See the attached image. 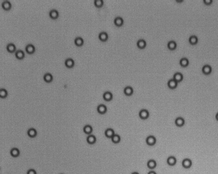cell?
I'll use <instances>...</instances> for the list:
<instances>
[{
    "label": "cell",
    "instance_id": "836d02e7",
    "mask_svg": "<svg viewBox=\"0 0 218 174\" xmlns=\"http://www.w3.org/2000/svg\"><path fill=\"white\" fill-rule=\"evenodd\" d=\"M8 95V91L5 88H1L0 89V96L2 98H5Z\"/></svg>",
    "mask_w": 218,
    "mask_h": 174
},
{
    "label": "cell",
    "instance_id": "ffe728a7",
    "mask_svg": "<svg viewBox=\"0 0 218 174\" xmlns=\"http://www.w3.org/2000/svg\"><path fill=\"white\" fill-rule=\"evenodd\" d=\"M1 6H2V7L4 9V10H10V8H11V7H12V4H11V3H10V1L5 0V1H3L2 2V3H1Z\"/></svg>",
    "mask_w": 218,
    "mask_h": 174
},
{
    "label": "cell",
    "instance_id": "e0dca14e",
    "mask_svg": "<svg viewBox=\"0 0 218 174\" xmlns=\"http://www.w3.org/2000/svg\"><path fill=\"white\" fill-rule=\"evenodd\" d=\"M87 142L89 144H94L96 142V137L93 135H89L87 137Z\"/></svg>",
    "mask_w": 218,
    "mask_h": 174
},
{
    "label": "cell",
    "instance_id": "d6a6232c",
    "mask_svg": "<svg viewBox=\"0 0 218 174\" xmlns=\"http://www.w3.org/2000/svg\"><path fill=\"white\" fill-rule=\"evenodd\" d=\"M94 5L98 7H102L104 5V1L103 0H95L94 1Z\"/></svg>",
    "mask_w": 218,
    "mask_h": 174
},
{
    "label": "cell",
    "instance_id": "74e56055",
    "mask_svg": "<svg viewBox=\"0 0 218 174\" xmlns=\"http://www.w3.org/2000/svg\"><path fill=\"white\" fill-rule=\"evenodd\" d=\"M216 120H218V113H217V114H216Z\"/></svg>",
    "mask_w": 218,
    "mask_h": 174
},
{
    "label": "cell",
    "instance_id": "7c38bea8",
    "mask_svg": "<svg viewBox=\"0 0 218 174\" xmlns=\"http://www.w3.org/2000/svg\"><path fill=\"white\" fill-rule=\"evenodd\" d=\"M177 163V159L173 156H170L167 159V164L169 166H175Z\"/></svg>",
    "mask_w": 218,
    "mask_h": 174
},
{
    "label": "cell",
    "instance_id": "d6986e66",
    "mask_svg": "<svg viewBox=\"0 0 218 174\" xmlns=\"http://www.w3.org/2000/svg\"><path fill=\"white\" fill-rule=\"evenodd\" d=\"M114 23L116 26L117 27H121L122 26L123 24V18L121 16H117V17L114 19Z\"/></svg>",
    "mask_w": 218,
    "mask_h": 174
},
{
    "label": "cell",
    "instance_id": "9a60e30c",
    "mask_svg": "<svg viewBox=\"0 0 218 174\" xmlns=\"http://www.w3.org/2000/svg\"><path fill=\"white\" fill-rule=\"evenodd\" d=\"M98 37L99 39L102 41V42H106V40H108V33L105 31H102L99 33V35H98Z\"/></svg>",
    "mask_w": 218,
    "mask_h": 174
},
{
    "label": "cell",
    "instance_id": "2e32d148",
    "mask_svg": "<svg viewBox=\"0 0 218 174\" xmlns=\"http://www.w3.org/2000/svg\"><path fill=\"white\" fill-rule=\"evenodd\" d=\"M177 46V43H176L175 41H174V40H171V41H169V42H168V44H167V47L168 48L169 50H175Z\"/></svg>",
    "mask_w": 218,
    "mask_h": 174
},
{
    "label": "cell",
    "instance_id": "60d3db41",
    "mask_svg": "<svg viewBox=\"0 0 218 174\" xmlns=\"http://www.w3.org/2000/svg\"></svg>",
    "mask_w": 218,
    "mask_h": 174
},
{
    "label": "cell",
    "instance_id": "83f0119b",
    "mask_svg": "<svg viewBox=\"0 0 218 174\" xmlns=\"http://www.w3.org/2000/svg\"><path fill=\"white\" fill-rule=\"evenodd\" d=\"M43 78H44V80H45L46 82H50L53 80V77L50 73H46L44 75Z\"/></svg>",
    "mask_w": 218,
    "mask_h": 174
},
{
    "label": "cell",
    "instance_id": "f546056e",
    "mask_svg": "<svg viewBox=\"0 0 218 174\" xmlns=\"http://www.w3.org/2000/svg\"><path fill=\"white\" fill-rule=\"evenodd\" d=\"M7 50L10 52H14L16 51V46L13 43H10L7 45L6 46Z\"/></svg>",
    "mask_w": 218,
    "mask_h": 174
},
{
    "label": "cell",
    "instance_id": "4dcf8cb0",
    "mask_svg": "<svg viewBox=\"0 0 218 174\" xmlns=\"http://www.w3.org/2000/svg\"><path fill=\"white\" fill-rule=\"evenodd\" d=\"M84 43V40L81 37H76L74 39V44L78 46H82Z\"/></svg>",
    "mask_w": 218,
    "mask_h": 174
},
{
    "label": "cell",
    "instance_id": "4fadbf2b",
    "mask_svg": "<svg viewBox=\"0 0 218 174\" xmlns=\"http://www.w3.org/2000/svg\"><path fill=\"white\" fill-rule=\"evenodd\" d=\"M25 50H26V52H27V53H29V54H32V53H33V52H35V46H34L33 44H28L25 46Z\"/></svg>",
    "mask_w": 218,
    "mask_h": 174
},
{
    "label": "cell",
    "instance_id": "ab89813d",
    "mask_svg": "<svg viewBox=\"0 0 218 174\" xmlns=\"http://www.w3.org/2000/svg\"><path fill=\"white\" fill-rule=\"evenodd\" d=\"M176 1H177V2H183V0H181V1H178V0H177Z\"/></svg>",
    "mask_w": 218,
    "mask_h": 174
},
{
    "label": "cell",
    "instance_id": "ba28073f",
    "mask_svg": "<svg viewBox=\"0 0 218 174\" xmlns=\"http://www.w3.org/2000/svg\"><path fill=\"white\" fill-rule=\"evenodd\" d=\"M115 134V131L112 129V128H108L105 130V132H104V135L106 137L108 138H112L114 135Z\"/></svg>",
    "mask_w": 218,
    "mask_h": 174
},
{
    "label": "cell",
    "instance_id": "7a4b0ae2",
    "mask_svg": "<svg viewBox=\"0 0 218 174\" xmlns=\"http://www.w3.org/2000/svg\"><path fill=\"white\" fill-rule=\"evenodd\" d=\"M146 143L148 146H153L156 144V138L153 135H149L146 138Z\"/></svg>",
    "mask_w": 218,
    "mask_h": 174
},
{
    "label": "cell",
    "instance_id": "5bb4252c",
    "mask_svg": "<svg viewBox=\"0 0 218 174\" xmlns=\"http://www.w3.org/2000/svg\"><path fill=\"white\" fill-rule=\"evenodd\" d=\"M147 167L150 169H154L157 166V163L154 159L149 160L147 163Z\"/></svg>",
    "mask_w": 218,
    "mask_h": 174
},
{
    "label": "cell",
    "instance_id": "ac0fdd59",
    "mask_svg": "<svg viewBox=\"0 0 218 174\" xmlns=\"http://www.w3.org/2000/svg\"><path fill=\"white\" fill-rule=\"evenodd\" d=\"M136 44H137V46H138L139 48H140V49H143V48H145L146 47V46H147V42H146V41L144 40V39H139V40L137 41Z\"/></svg>",
    "mask_w": 218,
    "mask_h": 174
},
{
    "label": "cell",
    "instance_id": "6da1fadb",
    "mask_svg": "<svg viewBox=\"0 0 218 174\" xmlns=\"http://www.w3.org/2000/svg\"><path fill=\"white\" fill-rule=\"evenodd\" d=\"M138 114H139V117H140L141 119L146 120L147 119L149 116V112L147 109H142L140 110Z\"/></svg>",
    "mask_w": 218,
    "mask_h": 174
},
{
    "label": "cell",
    "instance_id": "5b68a950",
    "mask_svg": "<svg viewBox=\"0 0 218 174\" xmlns=\"http://www.w3.org/2000/svg\"><path fill=\"white\" fill-rule=\"evenodd\" d=\"M97 111L100 114H104L106 112H107V107L104 104L98 105V106L97 107Z\"/></svg>",
    "mask_w": 218,
    "mask_h": 174
},
{
    "label": "cell",
    "instance_id": "1f68e13d",
    "mask_svg": "<svg viewBox=\"0 0 218 174\" xmlns=\"http://www.w3.org/2000/svg\"><path fill=\"white\" fill-rule=\"evenodd\" d=\"M112 142L114 144H119L121 141V137L117 134H115L113 136V137L111 138Z\"/></svg>",
    "mask_w": 218,
    "mask_h": 174
},
{
    "label": "cell",
    "instance_id": "484cf974",
    "mask_svg": "<svg viewBox=\"0 0 218 174\" xmlns=\"http://www.w3.org/2000/svg\"><path fill=\"white\" fill-rule=\"evenodd\" d=\"M198 42V37L195 35H191L190 37H189V42L192 45L196 44Z\"/></svg>",
    "mask_w": 218,
    "mask_h": 174
},
{
    "label": "cell",
    "instance_id": "f35d334b",
    "mask_svg": "<svg viewBox=\"0 0 218 174\" xmlns=\"http://www.w3.org/2000/svg\"><path fill=\"white\" fill-rule=\"evenodd\" d=\"M132 174H139V173H138V172H133V173H132Z\"/></svg>",
    "mask_w": 218,
    "mask_h": 174
},
{
    "label": "cell",
    "instance_id": "cb8c5ba5",
    "mask_svg": "<svg viewBox=\"0 0 218 174\" xmlns=\"http://www.w3.org/2000/svg\"><path fill=\"white\" fill-rule=\"evenodd\" d=\"M189 60H188V58L186 57H183L181 58L179 61V64H180L181 66H182L183 67H186L187 66H188L189 65Z\"/></svg>",
    "mask_w": 218,
    "mask_h": 174
},
{
    "label": "cell",
    "instance_id": "603a6c76",
    "mask_svg": "<svg viewBox=\"0 0 218 174\" xmlns=\"http://www.w3.org/2000/svg\"><path fill=\"white\" fill-rule=\"evenodd\" d=\"M83 131L85 134L89 135L91 134V133L93 131V128L89 124H87V125H85V127H83Z\"/></svg>",
    "mask_w": 218,
    "mask_h": 174
},
{
    "label": "cell",
    "instance_id": "7402d4cb",
    "mask_svg": "<svg viewBox=\"0 0 218 174\" xmlns=\"http://www.w3.org/2000/svg\"><path fill=\"white\" fill-rule=\"evenodd\" d=\"M65 65L68 68H71L74 65V61L72 58H68L65 61Z\"/></svg>",
    "mask_w": 218,
    "mask_h": 174
},
{
    "label": "cell",
    "instance_id": "3957f363",
    "mask_svg": "<svg viewBox=\"0 0 218 174\" xmlns=\"http://www.w3.org/2000/svg\"><path fill=\"white\" fill-rule=\"evenodd\" d=\"M177 85H178V82H177L175 80H174L173 78L170 79L167 82V85H168V88H171V89H175L177 87Z\"/></svg>",
    "mask_w": 218,
    "mask_h": 174
},
{
    "label": "cell",
    "instance_id": "4316f807",
    "mask_svg": "<svg viewBox=\"0 0 218 174\" xmlns=\"http://www.w3.org/2000/svg\"><path fill=\"white\" fill-rule=\"evenodd\" d=\"M10 154L13 157H18L20 155V151L16 148H13L10 150Z\"/></svg>",
    "mask_w": 218,
    "mask_h": 174
},
{
    "label": "cell",
    "instance_id": "30bf717a",
    "mask_svg": "<svg viewBox=\"0 0 218 174\" xmlns=\"http://www.w3.org/2000/svg\"><path fill=\"white\" fill-rule=\"evenodd\" d=\"M123 92L127 96H131L133 94V92H134V89H133L132 87H130V86H127V87H125L124 88Z\"/></svg>",
    "mask_w": 218,
    "mask_h": 174
},
{
    "label": "cell",
    "instance_id": "d590c367",
    "mask_svg": "<svg viewBox=\"0 0 218 174\" xmlns=\"http://www.w3.org/2000/svg\"><path fill=\"white\" fill-rule=\"evenodd\" d=\"M203 3L206 5H211L213 3V0H203Z\"/></svg>",
    "mask_w": 218,
    "mask_h": 174
},
{
    "label": "cell",
    "instance_id": "8d00e7d4",
    "mask_svg": "<svg viewBox=\"0 0 218 174\" xmlns=\"http://www.w3.org/2000/svg\"><path fill=\"white\" fill-rule=\"evenodd\" d=\"M148 174H156V172H154V171H150V172L148 173Z\"/></svg>",
    "mask_w": 218,
    "mask_h": 174
},
{
    "label": "cell",
    "instance_id": "277c9868",
    "mask_svg": "<svg viewBox=\"0 0 218 174\" xmlns=\"http://www.w3.org/2000/svg\"><path fill=\"white\" fill-rule=\"evenodd\" d=\"M192 165V161L190 159H185L182 161V166L185 169H190Z\"/></svg>",
    "mask_w": 218,
    "mask_h": 174
},
{
    "label": "cell",
    "instance_id": "44dd1931",
    "mask_svg": "<svg viewBox=\"0 0 218 174\" xmlns=\"http://www.w3.org/2000/svg\"><path fill=\"white\" fill-rule=\"evenodd\" d=\"M49 16H50V17L51 18L56 19V18H57L59 17V12L57 10H55V9H52L49 12Z\"/></svg>",
    "mask_w": 218,
    "mask_h": 174
},
{
    "label": "cell",
    "instance_id": "f1b7e54d",
    "mask_svg": "<svg viewBox=\"0 0 218 174\" xmlns=\"http://www.w3.org/2000/svg\"><path fill=\"white\" fill-rule=\"evenodd\" d=\"M15 57L18 59H22L25 57V53L22 50H18L15 52Z\"/></svg>",
    "mask_w": 218,
    "mask_h": 174
},
{
    "label": "cell",
    "instance_id": "9c48e42d",
    "mask_svg": "<svg viewBox=\"0 0 218 174\" xmlns=\"http://www.w3.org/2000/svg\"><path fill=\"white\" fill-rule=\"evenodd\" d=\"M202 72L204 74L208 75L210 74L212 72V67L209 65H205L202 68Z\"/></svg>",
    "mask_w": 218,
    "mask_h": 174
},
{
    "label": "cell",
    "instance_id": "8fae6325",
    "mask_svg": "<svg viewBox=\"0 0 218 174\" xmlns=\"http://www.w3.org/2000/svg\"><path fill=\"white\" fill-rule=\"evenodd\" d=\"M173 78L174 79V80H175L177 82H180L183 80V76L181 73L179 72H176L174 74Z\"/></svg>",
    "mask_w": 218,
    "mask_h": 174
},
{
    "label": "cell",
    "instance_id": "8992f818",
    "mask_svg": "<svg viewBox=\"0 0 218 174\" xmlns=\"http://www.w3.org/2000/svg\"><path fill=\"white\" fill-rule=\"evenodd\" d=\"M113 93L110 92V91H106L103 94V98H104V99L106 101H111V100L113 99Z\"/></svg>",
    "mask_w": 218,
    "mask_h": 174
},
{
    "label": "cell",
    "instance_id": "d4e9b609",
    "mask_svg": "<svg viewBox=\"0 0 218 174\" xmlns=\"http://www.w3.org/2000/svg\"><path fill=\"white\" fill-rule=\"evenodd\" d=\"M37 131L34 128H30L27 131V135L30 137H35L37 135Z\"/></svg>",
    "mask_w": 218,
    "mask_h": 174
},
{
    "label": "cell",
    "instance_id": "52a82bcc",
    "mask_svg": "<svg viewBox=\"0 0 218 174\" xmlns=\"http://www.w3.org/2000/svg\"><path fill=\"white\" fill-rule=\"evenodd\" d=\"M175 124L177 126V127H183V125L185 124V120H184V118H182V117L181 116L177 117V118L175 119Z\"/></svg>",
    "mask_w": 218,
    "mask_h": 174
},
{
    "label": "cell",
    "instance_id": "e575fe53",
    "mask_svg": "<svg viewBox=\"0 0 218 174\" xmlns=\"http://www.w3.org/2000/svg\"><path fill=\"white\" fill-rule=\"evenodd\" d=\"M27 174H37V173H36V171L35 169H30L28 170L27 172Z\"/></svg>",
    "mask_w": 218,
    "mask_h": 174
}]
</instances>
